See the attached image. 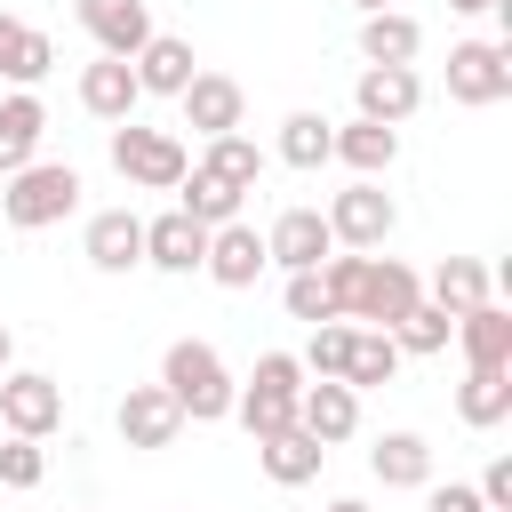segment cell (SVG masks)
<instances>
[{"label": "cell", "instance_id": "cell-1", "mask_svg": "<svg viewBox=\"0 0 512 512\" xmlns=\"http://www.w3.org/2000/svg\"><path fill=\"white\" fill-rule=\"evenodd\" d=\"M160 392L176 400V416L184 424H216V416H232V368H224V352L216 344H200V336H176L168 344V360H160Z\"/></svg>", "mask_w": 512, "mask_h": 512}, {"label": "cell", "instance_id": "cell-2", "mask_svg": "<svg viewBox=\"0 0 512 512\" xmlns=\"http://www.w3.org/2000/svg\"><path fill=\"white\" fill-rule=\"evenodd\" d=\"M80 208V168L72 160H24L16 176H0V216L16 232H48Z\"/></svg>", "mask_w": 512, "mask_h": 512}, {"label": "cell", "instance_id": "cell-3", "mask_svg": "<svg viewBox=\"0 0 512 512\" xmlns=\"http://www.w3.org/2000/svg\"><path fill=\"white\" fill-rule=\"evenodd\" d=\"M296 400H304V360L296 352H264L256 376L232 392V416L248 424V440H272V432L296 424Z\"/></svg>", "mask_w": 512, "mask_h": 512}, {"label": "cell", "instance_id": "cell-4", "mask_svg": "<svg viewBox=\"0 0 512 512\" xmlns=\"http://www.w3.org/2000/svg\"><path fill=\"white\" fill-rule=\"evenodd\" d=\"M112 168L136 184V192H176L192 152L168 136V128H136V120H112Z\"/></svg>", "mask_w": 512, "mask_h": 512}, {"label": "cell", "instance_id": "cell-5", "mask_svg": "<svg viewBox=\"0 0 512 512\" xmlns=\"http://www.w3.org/2000/svg\"><path fill=\"white\" fill-rule=\"evenodd\" d=\"M320 216H328V240H336V248H384V240L400 232V208H392V192H384L376 176H352Z\"/></svg>", "mask_w": 512, "mask_h": 512}, {"label": "cell", "instance_id": "cell-6", "mask_svg": "<svg viewBox=\"0 0 512 512\" xmlns=\"http://www.w3.org/2000/svg\"><path fill=\"white\" fill-rule=\"evenodd\" d=\"M448 96L488 112L512 96V40H456L448 48Z\"/></svg>", "mask_w": 512, "mask_h": 512}, {"label": "cell", "instance_id": "cell-7", "mask_svg": "<svg viewBox=\"0 0 512 512\" xmlns=\"http://www.w3.org/2000/svg\"><path fill=\"white\" fill-rule=\"evenodd\" d=\"M0 424L24 432V440H48V432L64 424V384L40 376V368H8V376H0Z\"/></svg>", "mask_w": 512, "mask_h": 512}, {"label": "cell", "instance_id": "cell-8", "mask_svg": "<svg viewBox=\"0 0 512 512\" xmlns=\"http://www.w3.org/2000/svg\"><path fill=\"white\" fill-rule=\"evenodd\" d=\"M176 104H184V128H192L200 144H208V136H232V128L248 120V96H240L232 72H192Z\"/></svg>", "mask_w": 512, "mask_h": 512}, {"label": "cell", "instance_id": "cell-9", "mask_svg": "<svg viewBox=\"0 0 512 512\" xmlns=\"http://www.w3.org/2000/svg\"><path fill=\"white\" fill-rule=\"evenodd\" d=\"M352 104H360V120H384V128H400V120L424 104V80H416V64H360V80H352Z\"/></svg>", "mask_w": 512, "mask_h": 512}, {"label": "cell", "instance_id": "cell-10", "mask_svg": "<svg viewBox=\"0 0 512 512\" xmlns=\"http://www.w3.org/2000/svg\"><path fill=\"white\" fill-rule=\"evenodd\" d=\"M328 216L320 208H280L272 216V232H264V256L280 264V272H312V264H328Z\"/></svg>", "mask_w": 512, "mask_h": 512}, {"label": "cell", "instance_id": "cell-11", "mask_svg": "<svg viewBox=\"0 0 512 512\" xmlns=\"http://www.w3.org/2000/svg\"><path fill=\"white\" fill-rule=\"evenodd\" d=\"M264 264H272V256H264V232H256V224H240V216H232V224H216V232H208L200 272H208L216 288H256V272H264Z\"/></svg>", "mask_w": 512, "mask_h": 512}, {"label": "cell", "instance_id": "cell-12", "mask_svg": "<svg viewBox=\"0 0 512 512\" xmlns=\"http://www.w3.org/2000/svg\"><path fill=\"white\" fill-rule=\"evenodd\" d=\"M424 296V280L400 264V256H368V272H360V304H352V320H368V328H392L408 304Z\"/></svg>", "mask_w": 512, "mask_h": 512}, {"label": "cell", "instance_id": "cell-13", "mask_svg": "<svg viewBox=\"0 0 512 512\" xmlns=\"http://www.w3.org/2000/svg\"><path fill=\"white\" fill-rule=\"evenodd\" d=\"M80 32L96 56H136L152 40V0H80Z\"/></svg>", "mask_w": 512, "mask_h": 512}, {"label": "cell", "instance_id": "cell-14", "mask_svg": "<svg viewBox=\"0 0 512 512\" xmlns=\"http://www.w3.org/2000/svg\"><path fill=\"white\" fill-rule=\"evenodd\" d=\"M296 424H304L320 448H336V440H352V432H360V392H352L344 376H320V384H304Z\"/></svg>", "mask_w": 512, "mask_h": 512}, {"label": "cell", "instance_id": "cell-15", "mask_svg": "<svg viewBox=\"0 0 512 512\" xmlns=\"http://www.w3.org/2000/svg\"><path fill=\"white\" fill-rule=\"evenodd\" d=\"M136 104H144V88H136L128 56L80 64V112H88V120H136Z\"/></svg>", "mask_w": 512, "mask_h": 512}, {"label": "cell", "instance_id": "cell-16", "mask_svg": "<svg viewBox=\"0 0 512 512\" xmlns=\"http://www.w3.org/2000/svg\"><path fill=\"white\" fill-rule=\"evenodd\" d=\"M80 256H88L96 272H136V264H144V216H136V208H104V216H88Z\"/></svg>", "mask_w": 512, "mask_h": 512}, {"label": "cell", "instance_id": "cell-17", "mask_svg": "<svg viewBox=\"0 0 512 512\" xmlns=\"http://www.w3.org/2000/svg\"><path fill=\"white\" fill-rule=\"evenodd\" d=\"M200 256H208V224H192L184 208H168V216H152L144 224V264L152 272H200Z\"/></svg>", "mask_w": 512, "mask_h": 512}, {"label": "cell", "instance_id": "cell-18", "mask_svg": "<svg viewBox=\"0 0 512 512\" xmlns=\"http://www.w3.org/2000/svg\"><path fill=\"white\" fill-rule=\"evenodd\" d=\"M128 72H136V88H144V96H184V80L200 72V56H192V40L152 32V40L128 56Z\"/></svg>", "mask_w": 512, "mask_h": 512}, {"label": "cell", "instance_id": "cell-19", "mask_svg": "<svg viewBox=\"0 0 512 512\" xmlns=\"http://www.w3.org/2000/svg\"><path fill=\"white\" fill-rule=\"evenodd\" d=\"M176 432H184V416H176V400L160 384H128L120 392V440L128 448H168Z\"/></svg>", "mask_w": 512, "mask_h": 512}, {"label": "cell", "instance_id": "cell-20", "mask_svg": "<svg viewBox=\"0 0 512 512\" xmlns=\"http://www.w3.org/2000/svg\"><path fill=\"white\" fill-rule=\"evenodd\" d=\"M256 464H264V480H272V488H304V480H320L328 448H320V440H312L304 424H288V432L256 440Z\"/></svg>", "mask_w": 512, "mask_h": 512}, {"label": "cell", "instance_id": "cell-21", "mask_svg": "<svg viewBox=\"0 0 512 512\" xmlns=\"http://www.w3.org/2000/svg\"><path fill=\"white\" fill-rule=\"evenodd\" d=\"M328 160H344L352 176H384V168L400 160V128H384V120H344V128L328 136Z\"/></svg>", "mask_w": 512, "mask_h": 512}, {"label": "cell", "instance_id": "cell-22", "mask_svg": "<svg viewBox=\"0 0 512 512\" xmlns=\"http://www.w3.org/2000/svg\"><path fill=\"white\" fill-rule=\"evenodd\" d=\"M456 344H464L472 368H512V312H504V304L456 312Z\"/></svg>", "mask_w": 512, "mask_h": 512}, {"label": "cell", "instance_id": "cell-23", "mask_svg": "<svg viewBox=\"0 0 512 512\" xmlns=\"http://www.w3.org/2000/svg\"><path fill=\"white\" fill-rule=\"evenodd\" d=\"M368 472H376L384 488H424V480H432V440H424V432H384V440L368 448Z\"/></svg>", "mask_w": 512, "mask_h": 512}, {"label": "cell", "instance_id": "cell-24", "mask_svg": "<svg viewBox=\"0 0 512 512\" xmlns=\"http://www.w3.org/2000/svg\"><path fill=\"white\" fill-rule=\"evenodd\" d=\"M40 128H48V112H40V96H32V88L0 96V176H16V168L40 152Z\"/></svg>", "mask_w": 512, "mask_h": 512}, {"label": "cell", "instance_id": "cell-25", "mask_svg": "<svg viewBox=\"0 0 512 512\" xmlns=\"http://www.w3.org/2000/svg\"><path fill=\"white\" fill-rule=\"evenodd\" d=\"M416 48H424V24L416 16H400V8L360 16V56L368 64H416Z\"/></svg>", "mask_w": 512, "mask_h": 512}, {"label": "cell", "instance_id": "cell-26", "mask_svg": "<svg viewBox=\"0 0 512 512\" xmlns=\"http://www.w3.org/2000/svg\"><path fill=\"white\" fill-rule=\"evenodd\" d=\"M456 416H464L472 432H496V424L512 416V368H472V376L456 384Z\"/></svg>", "mask_w": 512, "mask_h": 512}, {"label": "cell", "instance_id": "cell-27", "mask_svg": "<svg viewBox=\"0 0 512 512\" xmlns=\"http://www.w3.org/2000/svg\"><path fill=\"white\" fill-rule=\"evenodd\" d=\"M240 200H248V192H232V184H224V176H208L200 160H192V168H184V184H176V208H184L192 224H208V232H216V224H232V216H240Z\"/></svg>", "mask_w": 512, "mask_h": 512}, {"label": "cell", "instance_id": "cell-28", "mask_svg": "<svg viewBox=\"0 0 512 512\" xmlns=\"http://www.w3.org/2000/svg\"><path fill=\"white\" fill-rule=\"evenodd\" d=\"M400 344H392V328H352V360H344V384L352 392H376V384H392L400 376Z\"/></svg>", "mask_w": 512, "mask_h": 512}, {"label": "cell", "instance_id": "cell-29", "mask_svg": "<svg viewBox=\"0 0 512 512\" xmlns=\"http://www.w3.org/2000/svg\"><path fill=\"white\" fill-rule=\"evenodd\" d=\"M392 344H400V352H416V360H432V352H448V344H456V312H440L432 296H416V304L392 320Z\"/></svg>", "mask_w": 512, "mask_h": 512}, {"label": "cell", "instance_id": "cell-30", "mask_svg": "<svg viewBox=\"0 0 512 512\" xmlns=\"http://www.w3.org/2000/svg\"><path fill=\"white\" fill-rule=\"evenodd\" d=\"M200 168L208 176H224L232 192H256V176H264V152H256V136H208V152H200Z\"/></svg>", "mask_w": 512, "mask_h": 512}, {"label": "cell", "instance_id": "cell-31", "mask_svg": "<svg viewBox=\"0 0 512 512\" xmlns=\"http://www.w3.org/2000/svg\"><path fill=\"white\" fill-rule=\"evenodd\" d=\"M432 304H440V312H472V304H488V264H480V256H440V272H432Z\"/></svg>", "mask_w": 512, "mask_h": 512}, {"label": "cell", "instance_id": "cell-32", "mask_svg": "<svg viewBox=\"0 0 512 512\" xmlns=\"http://www.w3.org/2000/svg\"><path fill=\"white\" fill-rule=\"evenodd\" d=\"M328 136H336V120L288 112V120H280V160H288V168H328Z\"/></svg>", "mask_w": 512, "mask_h": 512}, {"label": "cell", "instance_id": "cell-33", "mask_svg": "<svg viewBox=\"0 0 512 512\" xmlns=\"http://www.w3.org/2000/svg\"><path fill=\"white\" fill-rule=\"evenodd\" d=\"M344 360H352V320H312L304 376H344Z\"/></svg>", "mask_w": 512, "mask_h": 512}, {"label": "cell", "instance_id": "cell-34", "mask_svg": "<svg viewBox=\"0 0 512 512\" xmlns=\"http://www.w3.org/2000/svg\"><path fill=\"white\" fill-rule=\"evenodd\" d=\"M48 64H56V40L24 24V40H16V56L0 64V80H8V88H32V80H48Z\"/></svg>", "mask_w": 512, "mask_h": 512}, {"label": "cell", "instance_id": "cell-35", "mask_svg": "<svg viewBox=\"0 0 512 512\" xmlns=\"http://www.w3.org/2000/svg\"><path fill=\"white\" fill-rule=\"evenodd\" d=\"M0 480H8V488H40V480H48V448L24 440V432H8V440H0Z\"/></svg>", "mask_w": 512, "mask_h": 512}, {"label": "cell", "instance_id": "cell-36", "mask_svg": "<svg viewBox=\"0 0 512 512\" xmlns=\"http://www.w3.org/2000/svg\"><path fill=\"white\" fill-rule=\"evenodd\" d=\"M288 320H336V304H328V280H320V264L312 272H288Z\"/></svg>", "mask_w": 512, "mask_h": 512}, {"label": "cell", "instance_id": "cell-37", "mask_svg": "<svg viewBox=\"0 0 512 512\" xmlns=\"http://www.w3.org/2000/svg\"><path fill=\"white\" fill-rule=\"evenodd\" d=\"M424 512H488L472 480H424Z\"/></svg>", "mask_w": 512, "mask_h": 512}, {"label": "cell", "instance_id": "cell-38", "mask_svg": "<svg viewBox=\"0 0 512 512\" xmlns=\"http://www.w3.org/2000/svg\"><path fill=\"white\" fill-rule=\"evenodd\" d=\"M480 504H488V512H512V456H496V464L480 472Z\"/></svg>", "mask_w": 512, "mask_h": 512}, {"label": "cell", "instance_id": "cell-39", "mask_svg": "<svg viewBox=\"0 0 512 512\" xmlns=\"http://www.w3.org/2000/svg\"><path fill=\"white\" fill-rule=\"evenodd\" d=\"M16 40H24V24H16V16H8V8H0V64H8V56H16Z\"/></svg>", "mask_w": 512, "mask_h": 512}, {"label": "cell", "instance_id": "cell-40", "mask_svg": "<svg viewBox=\"0 0 512 512\" xmlns=\"http://www.w3.org/2000/svg\"><path fill=\"white\" fill-rule=\"evenodd\" d=\"M448 8H456V16H480V8H496V0H448Z\"/></svg>", "mask_w": 512, "mask_h": 512}, {"label": "cell", "instance_id": "cell-41", "mask_svg": "<svg viewBox=\"0 0 512 512\" xmlns=\"http://www.w3.org/2000/svg\"><path fill=\"white\" fill-rule=\"evenodd\" d=\"M8 360H16V336H8V328H0V376H8Z\"/></svg>", "mask_w": 512, "mask_h": 512}, {"label": "cell", "instance_id": "cell-42", "mask_svg": "<svg viewBox=\"0 0 512 512\" xmlns=\"http://www.w3.org/2000/svg\"><path fill=\"white\" fill-rule=\"evenodd\" d=\"M328 512H368V504H360V496H336V504H328Z\"/></svg>", "mask_w": 512, "mask_h": 512}, {"label": "cell", "instance_id": "cell-43", "mask_svg": "<svg viewBox=\"0 0 512 512\" xmlns=\"http://www.w3.org/2000/svg\"><path fill=\"white\" fill-rule=\"evenodd\" d=\"M352 8H360V16H376V8H392V0H352Z\"/></svg>", "mask_w": 512, "mask_h": 512}]
</instances>
